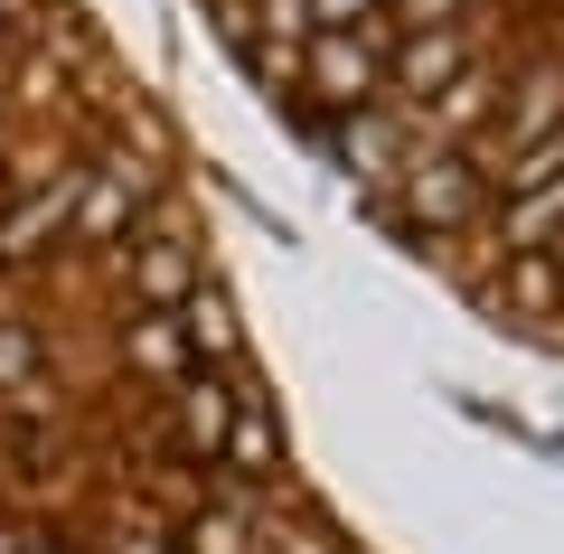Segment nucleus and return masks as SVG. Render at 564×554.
Here are the masks:
<instances>
[{
  "mask_svg": "<svg viewBox=\"0 0 564 554\" xmlns=\"http://www.w3.org/2000/svg\"><path fill=\"white\" fill-rule=\"evenodd\" d=\"M564 132V57H527L508 66V95H499V122H489L480 141V170H499V160L536 151V141Z\"/></svg>",
  "mask_w": 564,
  "mask_h": 554,
  "instance_id": "39448f33",
  "label": "nucleus"
},
{
  "mask_svg": "<svg viewBox=\"0 0 564 554\" xmlns=\"http://www.w3.org/2000/svg\"><path fill=\"white\" fill-rule=\"evenodd\" d=\"M499 95H508V66H499V57L462 66V76L414 113V151H480L489 122H499Z\"/></svg>",
  "mask_w": 564,
  "mask_h": 554,
  "instance_id": "423d86ee",
  "label": "nucleus"
},
{
  "mask_svg": "<svg viewBox=\"0 0 564 554\" xmlns=\"http://www.w3.org/2000/svg\"><path fill=\"white\" fill-rule=\"evenodd\" d=\"M489 57V20L480 10H462L452 29H414V39H395V57H386V104H404V113H423V104L443 95L462 66Z\"/></svg>",
  "mask_w": 564,
  "mask_h": 554,
  "instance_id": "7ed1b4c3",
  "label": "nucleus"
},
{
  "mask_svg": "<svg viewBox=\"0 0 564 554\" xmlns=\"http://www.w3.org/2000/svg\"><path fill=\"white\" fill-rule=\"evenodd\" d=\"M386 57H395V29H386V10H377V20H358V29H311V47H302V85H292V95H302L321 122L367 113V104L386 95Z\"/></svg>",
  "mask_w": 564,
  "mask_h": 554,
  "instance_id": "f03ea898",
  "label": "nucleus"
},
{
  "mask_svg": "<svg viewBox=\"0 0 564 554\" xmlns=\"http://www.w3.org/2000/svg\"><path fill=\"white\" fill-rule=\"evenodd\" d=\"M386 217H395L414 245H433V254H452L462 236H480V226H489V170H480V151H414L404 178H395V198H386Z\"/></svg>",
  "mask_w": 564,
  "mask_h": 554,
  "instance_id": "f257e3e1",
  "label": "nucleus"
},
{
  "mask_svg": "<svg viewBox=\"0 0 564 554\" xmlns=\"http://www.w3.org/2000/svg\"><path fill=\"white\" fill-rule=\"evenodd\" d=\"M329 151H339L348 188L386 207V198H395V178H404V160H414V113L377 95L367 113H339V122H329Z\"/></svg>",
  "mask_w": 564,
  "mask_h": 554,
  "instance_id": "20e7f679",
  "label": "nucleus"
},
{
  "mask_svg": "<svg viewBox=\"0 0 564 554\" xmlns=\"http://www.w3.org/2000/svg\"><path fill=\"white\" fill-rule=\"evenodd\" d=\"M462 10H470V0H386V29H395V39H414V29H452Z\"/></svg>",
  "mask_w": 564,
  "mask_h": 554,
  "instance_id": "6e6552de",
  "label": "nucleus"
},
{
  "mask_svg": "<svg viewBox=\"0 0 564 554\" xmlns=\"http://www.w3.org/2000/svg\"><path fill=\"white\" fill-rule=\"evenodd\" d=\"M480 301L508 319H564V254H508L499 273H480Z\"/></svg>",
  "mask_w": 564,
  "mask_h": 554,
  "instance_id": "0eeeda50",
  "label": "nucleus"
}]
</instances>
